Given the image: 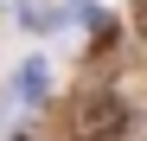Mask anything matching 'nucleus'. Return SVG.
<instances>
[{
	"label": "nucleus",
	"instance_id": "obj_1",
	"mask_svg": "<svg viewBox=\"0 0 147 141\" xmlns=\"http://www.w3.org/2000/svg\"><path fill=\"white\" fill-rule=\"evenodd\" d=\"M121 128H128V103H121L115 90H96V96L77 103V135L83 141H115Z\"/></svg>",
	"mask_w": 147,
	"mask_h": 141
},
{
	"label": "nucleus",
	"instance_id": "obj_2",
	"mask_svg": "<svg viewBox=\"0 0 147 141\" xmlns=\"http://www.w3.org/2000/svg\"><path fill=\"white\" fill-rule=\"evenodd\" d=\"M13 96L26 103V109H38L45 96H51V64H45V58H26L19 77H13Z\"/></svg>",
	"mask_w": 147,
	"mask_h": 141
},
{
	"label": "nucleus",
	"instance_id": "obj_3",
	"mask_svg": "<svg viewBox=\"0 0 147 141\" xmlns=\"http://www.w3.org/2000/svg\"><path fill=\"white\" fill-rule=\"evenodd\" d=\"M134 32L147 39V0H134Z\"/></svg>",
	"mask_w": 147,
	"mask_h": 141
}]
</instances>
